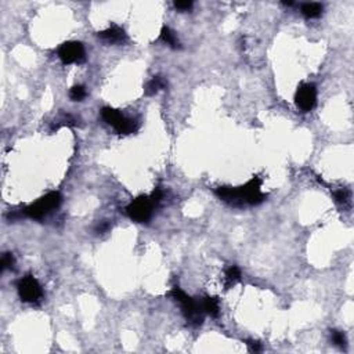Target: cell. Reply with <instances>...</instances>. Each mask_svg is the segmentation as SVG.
Returning a JSON list of instances; mask_svg holds the SVG:
<instances>
[{"instance_id":"obj_1","label":"cell","mask_w":354,"mask_h":354,"mask_svg":"<svg viewBox=\"0 0 354 354\" xmlns=\"http://www.w3.org/2000/svg\"><path fill=\"white\" fill-rule=\"evenodd\" d=\"M214 194L223 202L237 208L244 205H260L267 198V195L262 191V179L259 176H253L246 184L241 187H217L214 188Z\"/></svg>"},{"instance_id":"obj_2","label":"cell","mask_w":354,"mask_h":354,"mask_svg":"<svg viewBox=\"0 0 354 354\" xmlns=\"http://www.w3.org/2000/svg\"><path fill=\"white\" fill-rule=\"evenodd\" d=\"M163 200V191L161 188H156L151 195H142L136 198L126 206V214L130 219L137 223H147L151 217L156 206Z\"/></svg>"},{"instance_id":"obj_3","label":"cell","mask_w":354,"mask_h":354,"mask_svg":"<svg viewBox=\"0 0 354 354\" xmlns=\"http://www.w3.org/2000/svg\"><path fill=\"white\" fill-rule=\"evenodd\" d=\"M174 302L179 303L183 316L186 317L187 322L193 327H200L205 318V311L202 309V304L200 300H195L191 296H188L180 286H173L172 290L168 293Z\"/></svg>"},{"instance_id":"obj_4","label":"cell","mask_w":354,"mask_h":354,"mask_svg":"<svg viewBox=\"0 0 354 354\" xmlns=\"http://www.w3.org/2000/svg\"><path fill=\"white\" fill-rule=\"evenodd\" d=\"M61 202H63L61 194L58 193V191H50V193L43 195L42 198H39L36 202L26 206L24 211H21V213H22V216H26L29 219L42 220L49 213L56 211L58 206L61 205Z\"/></svg>"},{"instance_id":"obj_5","label":"cell","mask_w":354,"mask_h":354,"mask_svg":"<svg viewBox=\"0 0 354 354\" xmlns=\"http://www.w3.org/2000/svg\"><path fill=\"white\" fill-rule=\"evenodd\" d=\"M101 116H103L104 121L110 126H112L119 135H130L139 129V122L136 119L123 115L121 111L115 110L112 107H103Z\"/></svg>"},{"instance_id":"obj_6","label":"cell","mask_w":354,"mask_h":354,"mask_svg":"<svg viewBox=\"0 0 354 354\" xmlns=\"http://www.w3.org/2000/svg\"><path fill=\"white\" fill-rule=\"evenodd\" d=\"M17 290H18L19 299L25 303H32V304L33 303H39L43 297L42 285L31 274H28V276L19 280L17 283Z\"/></svg>"},{"instance_id":"obj_7","label":"cell","mask_w":354,"mask_h":354,"mask_svg":"<svg viewBox=\"0 0 354 354\" xmlns=\"http://www.w3.org/2000/svg\"><path fill=\"white\" fill-rule=\"evenodd\" d=\"M57 56L65 65L83 64L86 61V50L80 42H65L58 47Z\"/></svg>"},{"instance_id":"obj_8","label":"cell","mask_w":354,"mask_h":354,"mask_svg":"<svg viewBox=\"0 0 354 354\" xmlns=\"http://www.w3.org/2000/svg\"><path fill=\"white\" fill-rule=\"evenodd\" d=\"M296 107L303 112H310L317 104V87L313 83H302L295 94Z\"/></svg>"},{"instance_id":"obj_9","label":"cell","mask_w":354,"mask_h":354,"mask_svg":"<svg viewBox=\"0 0 354 354\" xmlns=\"http://www.w3.org/2000/svg\"><path fill=\"white\" fill-rule=\"evenodd\" d=\"M98 38L108 45H123L128 42V35L121 26L112 25L101 32H98Z\"/></svg>"},{"instance_id":"obj_10","label":"cell","mask_w":354,"mask_h":354,"mask_svg":"<svg viewBox=\"0 0 354 354\" xmlns=\"http://www.w3.org/2000/svg\"><path fill=\"white\" fill-rule=\"evenodd\" d=\"M202 304V309L205 311V314L213 317V318H217L220 314V303L217 297L213 296H205L201 300Z\"/></svg>"},{"instance_id":"obj_11","label":"cell","mask_w":354,"mask_h":354,"mask_svg":"<svg viewBox=\"0 0 354 354\" xmlns=\"http://www.w3.org/2000/svg\"><path fill=\"white\" fill-rule=\"evenodd\" d=\"M159 40L163 42L165 45H168L169 47L172 49H180V42H179V38L174 31H172L169 26H163L161 31V35H159Z\"/></svg>"},{"instance_id":"obj_12","label":"cell","mask_w":354,"mask_h":354,"mask_svg":"<svg viewBox=\"0 0 354 354\" xmlns=\"http://www.w3.org/2000/svg\"><path fill=\"white\" fill-rule=\"evenodd\" d=\"M166 86H168V82H166L165 77L154 76L151 80L147 82V84H145V94L154 96V94H156L158 91L166 89Z\"/></svg>"},{"instance_id":"obj_13","label":"cell","mask_w":354,"mask_h":354,"mask_svg":"<svg viewBox=\"0 0 354 354\" xmlns=\"http://www.w3.org/2000/svg\"><path fill=\"white\" fill-rule=\"evenodd\" d=\"M241 280V270L237 266H230L224 273V286L225 289H230Z\"/></svg>"},{"instance_id":"obj_14","label":"cell","mask_w":354,"mask_h":354,"mask_svg":"<svg viewBox=\"0 0 354 354\" xmlns=\"http://www.w3.org/2000/svg\"><path fill=\"white\" fill-rule=\"evenodd\" d=\"M300 11L307 19L318 18L322 14V4H320V3H304L300 7Z\"/></svg>"},{"instance_id":"obj_15","label":"cell","mask_w":354,"mask_h":354,"mask_svg":"<svg viewBox=\"0 0 354 354\" xmlns=\"http://www.w3.org/2000/svg\"><path fill=\"white\" fill-rule=\"evenodd\" d=\"M86 96H87V90L83 84H75L70 90V97L72 101H83Z\"/></svg>"},{"instance_id":"obj_16","label":"cell","mask_w":354,"mask_h":354,"mask_svg":"<svg viewBox=\"0 0 354 354\" xmlns=\"http://www.w3.org/2000/svg\"><path fill=\"white\" fill-rule=\"evenodd\" d=\"M331 339H332V343H334L335 346L341 349H345L346 348V345H348L346 335H345L343 332H341V331H338V329H332V331H331Z\"/></svg>"},{"instance_id":"obj_17","label":"cell","mask_w":354,"mask_h":354,"mask_svg":"<svg viewBox=\"0 0 354 354\" xmlns=\"http://www.w3.org/2000/svg\"><path fill=\"white\" fill-rule=\"evenodd\" d=\"M334 198L338 204H342V205H346L349 201H350V193L349 190L346 188H338L334 191Z\"/></svg>"},{"instance_id":"obj_18","label":"cell","mask_w":354,"mask_h":354,"mask_svg":"<svg viewBox=\"0 0 354 354\" xmlns=\"http://www.w3.org/2000/svg\"><path fill=\"white\" fill-rule=\"evenodd\" d=\"M14 264H15V259H14L13 253H3V256H1V262H0L1 271L13 270Z\"/></svg>"},{"instance_id":"obj_19","label":"cell","mask_w":354,"mask_h":354,"mask_svg":"<svg viewBox=\"0 0 354 354\" xmlns=\"http://www.w3.org/2000/svg\"><path fill=\"white\" fill-rule=\"evenodd\" d=\"M246 346H248V349H249L251 353H259V352L263 350L262 343L258 341H246Z\"/></svg>"},{"instance_id":"obj_20","label":"cell","mask_w":354,"mask_h":354,"mask_svg":"<svg viewBox=\"0 0 354 354\" xmlns=\"http://www.w3.org/2000/svg\"><path fill=\"white\" fill-rule=\"evenodd\" d=\"M174 7L179 10V11H188L193 8V1H174Z\"/></svg>"},{"instance_id":"obj_21","label":"cell","mask_w":354,"mask_h":354,"mask_svg":"<svg viewBox=\"0 0 354 354\" xmlns=\"http://www.w3.org/2000/svg\"><path fill=\"white\" fill-rule=\"evenodd\" d=\"M108 228H110V223H108V221H101V223L96 227V231L103 234V232L107 231Z\"/></svg>"}]
</instances>
